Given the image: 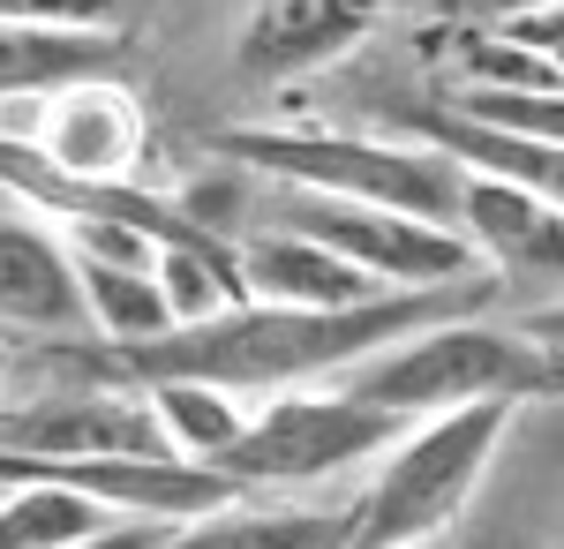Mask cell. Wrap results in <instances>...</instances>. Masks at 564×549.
<instances>
[{
  "instance_id": "7",
  "label": "cell",
  "mask_w": 564,
  "mask_h": 549,
  "mask_svg": "<svg viewBox=\"0 0 564 549\" xmlns=\"http://www.w3.org/2000/svg\"><path fill=\"white\" fill-rule=\"evenodd\" d=\"M39 106H45V121L23 151H39L45 166L68 173V181H135L151 121H143V106H135V90L121 76H90V84L45 90Z\"/></svg>"
},
{
  "instance_id": "11",
  "label": "cell",
  "mask_w": 564,
  "mask_h": 549,
  "mask_svg": "<svg viewBox=\"0 0 564 549\" xmlns=\"http://www.w3.org/2000/svg\"><path fill=\"white\" fill-rule=\"evenodd\" d=\"M459 234L481 263L505 271H557V196L497 181V173H459Z\"/></svg>"
},
{
  "instance_id": "17",
  "label": "cell",
  "mask_w": 564,
  "mask_h": 549,
  "mask_svg": "<svg viewBox=\"0 0 564 549\" xmlns=\"http://www.w3.org/2000/svg\"><path fill=\"white\" fill-rule=\"evenodd\" d=\"M452 114H467L481 128H505L527 143H557V90H512V84H452L444 90Z\"/></svg>"
},
{
  "instance_id": "2",
  "label": "cell",
  "mask_w": 564,
  "mask_h": 549,
  "mask_svg": "<svg viewBox=\"0 0 564 549\" xmlns=\"http://www.w3.org/2000/svg\"><path fill=\"white\" fill-rule=\"evenodd\" d=\"M339 391H354L361 407H384L399 422L452 415V407H527V399H557V338L467 309L339 369Z\"/></svg>"
},
{
  "instance_id": "1",
  "label": "cell",
  "mask_w": 564,
  "mask_h": 549,
  "mask_svg": "<svg viewBox=\"0 0 564 549\" xmlns=\"http://www.w3.org/2000/svg\"><path fill=\"white\" fill-rule=\"evenodd\" d=\"M497 271L459 279V287H399V294H369L347 309H279V301H226L212 316H188L174 332L143 338V346H98L76 338V362L98 377L151 384V377H196L218 384L234 399H271V391H302L316 377H339L354 362H369L377 346L422 332L436 316H467L497 301Z\"/></svg>"
},
{
  "instance_id": "21",
  "label": "cell",
  "mask_w": 564,
  "mask_h": 549,
  "mask_svg": "<svg viewBox=\"0 0 564 549\" xmlns=\"http://www.w3.org/2000/svg\"><path fill=\"white\" fill-rule=\"evenodd\" d=\"M0 377H8V338H0Z\"/></svg>"
},
{
  "instance_id": "3",
  "label": "cell",
  "mask_w": 564,
  "mask_h": 549,
  "mask_svg": "<svg viewBox=\"0 0 564 549\" xmlns=\"http://www.w3.org/2000/svg\"><path fill=\"white\" fill-rule=\"evenodd\" d=\"M218 151H234L249 173L316 189V196H347L377 204L399 218H430L459 234V166H444L436 151L406 136H347V128H226Z\"/></svg>"
},
{
  "instance_id": "18",
  "label": "cell",
  "mask_w": 564,
  "mask_h": 549,
  "mask_svg": "<svg viewBox=\"0 0 564 549\" xmlns=\"http://www.w3.org/2000/svg\"><path fill=\"white\" fill-rule=\"evenodd\" d=\"M129 0H0V23H61V31H113Z\"/></svg>"
},
{
  "instance_id": "9",
  "label": "cell",
  "mask_w": 564,
  "mask_h": 549,
  "mask_svg": "<svg viewBox=\"0 0 564 549\" xmlns=\"http://www.w3.org/2000/svg\"><path fill=\"white\" fill-rule=\"evenodd\" d=\"M0 332L31 338V346L90 338L68 241H61L53 226H39V218H23L15 204L0 212Z\"/></svg>"
},
{
  "instance_id": "13",
  "label": "cell",
  "mask_w": 564,
  "mask_h": 549,
  "mask_svg": "<svg viewBox=\"0 0 564 549\" xmlns=\"http://www.w3.org/2000/svg\"><path fill=\"white\" fill-rule=\"evenodd\" d=\"M347 512H308V505H257L249 489L234 505H212L196 519L166 527L151 549H339Z\"/></svg>"
},
{
  "instance_id": "15",
  "label": "cell",
  "mask_w": 564,
  "mask_h": 549,
  "mask_svg": "<svg viewBox=\"0 0 564 549\" xmlns=\"http://www.w3.org/2000/svg\"><path fill=\"white\" fill-rule=\"evenodd\" d=\"M143 399H151V415L166 429V444H174V460H196L212 466L226 444H234V429L249 415V399H234V391H218V384H196V377H151L135 384Z\"/></svg>"
},
{
  "instance_id": "12",
  "label": "cell",
  "mask_w": 564,
  "mask_h": 549,
  "mask_svg": "<svg viewBox=\"0 0 564 549\" xmlns=\"http://www.w3.org/2000/svg\"><path fill=\"white\" fill-rule=\"evenodd\" d=\"M129 61L121 31H61V23H0V106L45 98V90L113 76Z\"/></svg>"
},
{
  "instance_id": "19",
  "label": "cell",
  "mask_w": 564,
  "mask_h": 549,
  "mask_svg": "<svg viewBox=\"0 0 564 549\" xmlns=\"http://www.w3.org/2000/svg\"><path fill=\"white\" fill-rule=\"evenodd\" d=\"M166 535V527H143V519H121V527H106V535H90V542H76V549H151Z\"/></svg>"
},
{
  "instance_id": "16",
  "label": "cell",
  "mask_w": 564,
  "mask_h": 549,
  "mask_svg": "<svg viewBox=\"0 0 564 549\" xmlns=\"http://www.w3.org/2000/svg\"><path fill=\"white\" fill-rule=\"evenodd\" d=\"M121 527L113 512H98L76 489L53 482H0V549H76L90 535Z\"/></svg>"
},
{
  "instance_id": "20",
  "label": "cell",
  "mask_w": 564,
  "mask_h": 549,
  "mask_svg": "<svg viewBox=\"0 0 564 549\" xmlns=\"http://www.w3.org/2000/svg\"><path fill=\"white\" fill-rule=\"evenodd\" d=\"M391 549H444V542H391Z\"/></svg>"
},
{
  "instance_id": "14",
  "label": "cell",
  "mask_w": 564,
  "mask_h": 549,
  "mask_svg": "<svg viewBox=\"0 0 564 549\" xmlns=\"http://www.w3.org/2000/svg\"><path fill=\"white\" fill-rule=\"evenodd\" d=\"M76 256V294H84V332L98 346H143V338L174 332V309L159 294V271L151 263H121V256Z\"/></svg>"
},
{
  "instance_id": "4",
  "label": "cell",
  "mask_w": 564,
  "mask_h": 549,
  "mask_svg": "<svg viewBox=\"0 0 564 549\" xmlns=\"http://www.w3.org/2000/svg\"><path fill=\"white\" fill-rule=\"evenodd\" d=\"M512 407H452L422 415L384 444V474L347 505L339 549H391V542H436L459 505L475 497L489 452L505 444Z\"/></svg>"
},
{
  "instance_id": "6",
  "label": "cell",
  "mask_w": 564,
  "mask_h": 549,
  "mask_svg": "<svg viewBox=\"0 0 564 549\" xmlns=\"http://www.w3.org/2000/svg\"><path fill=\"white\" fill-rule=\"evenodd\" d=\"M399 429H406L399 415L361 407L354 391H271L241 415L234 444L212 466L234 489H286V482H324L339 466L384 452Z\"/></svg>"
},
{
  "instance_id": "5",
  "label": "cell",
  "mask_w": 564,
  "mask_h": 549,
  "mask_svg": "<svg viewBox=\"0 0 564 549\" xmlns=\"http://www.w3.org/2000/svg\"><path fill=\"white\" fill-rule=\"evenodd\" d=\"M257 212H263V226L308 234L316 249H332L339 263H354L369 287H459V279H481V271H489V263L467 249V234L430 226V218L377 212V204H347V196H316V189L263 181Z\"/></svg>"
},
{
  "instance_id": "8",
  "label": "cell",
  "mask_w": 564,
  "mask_h": 549,
  "mask_svg": "<svg viewBox=\"0 0 564 549\" xmlns=\"http://www.w3.org/2000/svg\"><path fill=\"white\" fill-rule=\"evenodd\" d=\"M391 8L399 0H257L249 23H241V45H234V68L257 76V84L316 76L339 53H354Z\"/></svg>"
},
{
  "instance_id": "10",
  "label": "cell",
  "mask_w": 564,
  "mask_h": 549,
  "mask_svg": "<svg viewBox=\"0 0 564 549\" xmlns=\"http://www.w3.org/2000/svg\"><path fill=\"white\" fill-rule=\"evenodd\" d=\"M234 271H241V301H279V309H347L369 294H399V287H369L354 263L286 226H257L249 241H234Z\"/></svg>"
}]
</instances>
